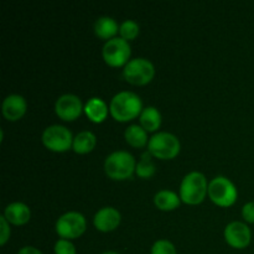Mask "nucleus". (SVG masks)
I'll list each match as a JSON object with an SVG mask.
<instances>
[{
  "instance_id": "nucleus-22",
  "label": "nucleus",
  "mask_w": 254,
  "mask_h": 254,
  "mask_svg": "<svg viewBox=\"0 0 254 254\" xmlns=\"http://www.w3.org/2000/svg\"><path fill=\"white\" fill-rule=\"evenodd\" d=\"M119 34L124 40H133L138 36L139 34V25L134 20H124L119 25Z\"/></svg>"
},
{
  "instance_id": "nucleus-21",
  "label": "nucleus",
  "mask_w": 254,
  "mask_h": 254,
  "mask_svg": "<svg viewBox=\"0 0 254 254\" xmlns=\"http://www.w3.org/2000/svg\"><path fill=\"white\" fill-rule=\"evenodd\" d=\"M151 154L149 151H145V153L141 155L140 161L136 164L135 173L139 178L141 179H149L155 174V164L151 160Z\"/></svg>"
},
{
  "instance_id": "nucleus-23",
  "label": "nucleus",
  "mask_w": 254,
  "mask_h": 254,
  "mask_svg": "<svg viewBox=\"0 0 254 254\" xmlns=\"http://www.w3.org/2000/svg\"><path fill=\"white\" fill-rule=\"evenodd\" d=\"M150 254H178L176 248L170 241L158 240L151 246Z\"/></svg>"
},
{
  "instance_id": "nucleus-25",
  "label": "nucleus",
  "mask_w": 254,
  "mask_h": 254,
  "mask_svg": "<svg viewBox=\"0 0 254 254\" xmlns=\"http://www.w3.org/2000/svg\"><path fill=\"white\" fill-rule=\"evenodd\" d=\"M0 225H1V233H0V245L4 246L10 238V226L4 215L0 216Z\"/></svg>"
},
{
  "instance_id": "nucleus-2",
  "label": "nucleus",
  "mask_w": 254,
  "mask_h": 254,
  "mask_svg": "<svg viewBox=\"0 0 254 254\" xmlns=\"http://www.w3.org/2000/svg\"><path fill=\"white\" fill-rule=\"evenodd\" d=\"M135 168V159L129 151L126 150L113 151L104 161L106 174L113 180H126L131 178Z\"/></svg>"
},
{
  "instance_id": "nucleus-13",
  "label": "nucleus",
  "mask_w": 254,
  "mask_h": 254,
  "mask_svg": "<svg viewBox=\"0 0 254 254\" xmlns=\"http://www.w3.org/2000/svg\"><path fill=\"white\" fill-rule=\"evenodd\" d=\"M27 108L26 101L20 94H10L2 101V114L7 121H19Z\"/></svg>"
},
{
  "instance_id": "nucleus-27",
  "label": "nucleus",
  "mask_w": 254,
  "mask_h": 254,
  "mask_svg": "<svg viewBox=\"0 0 254 254\" xmlns=\"http://www.w3.org/2000/svg\"><path fill=\"white\" fill-rule=\"evenodd\" d=\"M17 254H42V252L32 246H26V247H22Z\"/></svg>"
},
{
  "instance_id": "nucleus-26",
  "label": "nucleus",
  "mask_w": 254,
  "mask_h": 254,
  "mask_svg": "<svg viewBox=\"0 0 254 254\" xmlns=\"http://www.w3.org/2000/svg\"><path fill=\"white\" fill-rule=\"evenodd\" d=\"M242 216L247 222L254 223V201L247 202L242 207Z\"/></svg>"
},
{
  "instance_id": "nucleus-18",
  "label": "nucleus",
  "mask_w": 254,
  "mask_h": 254,
  "mask_svg": "<svg viewBox=\"0 0 254 254\" xmlns=\"http://www.w3.org/2000/svg\"><path fill=\"white\" fill-rule=\"evenodd\" d=\"M139 122L146 131H155L161 126V114L155 107H146L141 111Z\"/></svg>"
},
{
  "instance_id": "nucleus-16",
  "label": "nucleus",
  "mask_w": 254,
  "mask_h": 254,
  "mask_svg": "<svg viewBox=\"0 0 254 254\" xmlns=\"http://www.w3.org/2000/svg\"><path fill=\"white\" fill-rule=\"evenodd\" d=\"M119 31V26L113 17L102 16L94 22V32L98 37L106 40L113 39L114 35Z\"/></svg>"
},
{
  "instance_id": "nucleus-1",
  "label": "nucleus",
  "mask_w": 254,
  "mask_h": 254,
  "mask_svg": "<svg viewBox=\"0 0 254 254\" xmlns=\"http://www.w3.org/2000/svg\"><path fill=\"white\" fill-rule=\"evenodd\" d=\"M143 102L140 97L130 91L117 93L109 104L112 117L118 122H128L140 116L143 111Z\"/></svg>"
},
{
  "instance_id": "nucleus-14",
  "label": "nucleus",
  "mask_w": 254,
  "mask_h": 254,
  "mask_svg": "<svg viewBox=\"0 0 254 254\" xmlns=\"http://www.w3.org/2000/svg\"><path fill=\"white\" fill-rule=\"evenodd\" d=\"M4 217L7 222L12 223L15 226L25 225L30 221L31 217V211L29 206L22 202H12L6 206L4 211Z\"/></svg>"
},
{
  "instance_id": "nucleus-6",
  "label": "nucleus",
  "mask_w": 254,
  "mask_h": 254,
  "mask_svg": "<svg viewBox=\"0 0 254 254\" xmlns=\"http://www.w3.org/2000/svg\"><path fill=\"white\" fill-rule=\"evenodd\" d=\"M154 74H155L154 64L144 57L130 60L123 69V77L126 81L135 86L149 83L153 79Z\"/></svg>"
},
{
  "instance_id": "nucleus-12",
  "label": "nucleus",
  "mask_w": 254,
  "mask_h": 254,
  "mask_svg": "<svg viewBox=\"0 0 254 254\" xmlns=\"http://www.w3.org/2000/svg\"><path fill=\"white\" fill-rule=\"evenodd\" d=\"M122 220L121 212L112 206H106L97 211L93 217V225L101 232H111L116 230Z\"/></svg>"
},
{
  "instance_id": "nucleus-17",
  "label": "nucleus",
  "mask_w": 254,
  "mask_h": 254,
  "mask_svg": "<svg viewBox=\"0 0 254 254\" xmlns=\"http://www.w3.org/2000/svg\"><path fill=\"white\" fill-rule=\"evenodd\" d=\"M180 196L171 190H160L154 196V203L163 211L175 210L180 205Z\"/></svg>"
},
{
  "instance_id": "nucleus-9",
  "label": "nucleus",
  "mask_w": 254,
  "mask_h": 254,
  "mask_svg": "<svg viewBox=\"0 0 254 254\" xmlns=\"http://www.w3.org/2000/svg\"><path fill=\"white\" fill-rule=\"evenodd\" d=\"M130 45L122 37H113L108 40L102 50L104 61L112 67H119L123 64L126 66L130 61Z\"/></svg>"
},
{
  "instance_id": "nucleus-20",
  "label": "nucleus",
  "mask_w": 254,
  "mask_h": 254,
  "mask_svg": "<svg viewBox=\"0 0 254 254\" xmlns=\"http://www.w3.org/2000/svg\"><path fill=\"white\" fill-rule=\"evenodd\" d=\"M126 136L127 143L130 144L134 148H143L144 145L149 143L148 140V131L139 124H131L126 129Z\"/></svg>"
},
{
  "instance_id": "nucleus-8",
  "label": "nucleus",
  "mask_w": 254,
  "mask_h": 254,
  "mask_svg": "<svg viewBox=\"0 0 254 254\" xmlns=\"http://www.w3.org/2000/svg\"><path fill=\"white\" fill-rule=\"evenodd\" d=\"M87 222L82 213L77 211H69L64 213L56 222V232L64 240H73L83 235Z\"/></svg>"
},
{
  "instance_id": "nucleus-4",
  "label": "nucleus",
  "mask_w": 254,
  "mask_h": 254,
  "mask_svg": "<svg viewBox=\"0 0 254 254\" xmlns=\"http://www.w3.org/2000/svg\"><path fill=\"white\" fill-rule=\"evenodd\" d=\"M180 140L174 134L168 131H159L149 138L148 151L158 159H173L180 153Z\"/></svg>"
},
{
  "instance_id": "nucleus-5",
  "label": "nucleus",
  "mask_w": 254,
  "mask_h": 254,
  "mask_svg": "<svg viewBox=\"0 0 254 254\" xmlns=\"http://www.w3.org/2000/svg\"><path fill=\"white\" fill-rule=\"evenodd\" d=\"M208 196L216 205L228 207L237 200V189L230 179L225 176H216L208 184Z\"/></svg>"
},
{
  "instance_id": "nucleus-19",
  "label": "nucleus",
  "mask_w": 254,
  "mask_h": 254,
  "mask_svg": "<svg viewBox=\"0 0 254 254\" xmlns=\"http://www.w3.org/2000/svg\"><path fill=\"white\" fill-rule=\"evenodd\" d=\"M97 144V138L92 131L83 130L79 131L73 139V145L72 149L77 154H87L94 149Z\"/></svg>"
},
{
  "instance_id": "nucleus-11",
  "label": "nucleus",
  "mask_w": 254,
  "mask_h": 254,
  "mask_svg": "<svg viewBox=\"0 0 254 254\" xmlns=\"http://www.w3.org/2000/svg\"><path fill=\"white\" fill-rule=\"evenodd\" d=\"M55 111L60 118L69 122L78 118L82 111H84V108L82 107L79 97H77L76 94L67 93L57 99L56 104H55Z\"/></svg>"
},
{
  "instance_id": "nucleus-10",
  "label": "nucleus",
  "mask_w": 254,
  "mask_h": 254,
  "mask_svg": "<svg viewBox=\"0 0 254 254\" xmlns=\"http://www.w3.org/2000/svg\"><path fill=\"white\" fill-rule=\"evenodd\" d=\"M225 240L231 247L243 250L251 243L252 233L248 226L241 221H233L225 228Z\"/></svg>"
},
{
  "instance_id": "nucleus-3",
  "label": "nucleus",
  "mask_w": 254,
  "mask_h": 254,
  "mask_svg": "<svg viewBox=\"0 0 254 254\" xmlns=\"http://www.w3.org/2000/svg\"><path fill=\"white\" fill-rule=\"evenodd\" d=\"M208 192V184L200 171H191L183 179L180 185V198L188 205H197Z\"/></svg>"
},
{
  "instance_id": "nucleus-28",
  "label": "nucleus",
  "mask_w": 254,
  "mask_h": 254,
  "mask_svg": "<svg viewBox=\"0 0 254 254\" xmlns=\"http://www.w3.org/2000/svg\"><path fill=\"white\" fill-rule=\"evenodd\" d=\"M102 254H121V253L114 252V251H108V252H104V253H102Z\"/></svg>"
},
{
  "instance_id": "nucleus-24",
  "label": "nucleus",
  "mask_w": 254,
  "mask_h": 254,
  "mask_svg": "<svg viewBox=\"0 0 254 254\" xmlns=\"http://www.w3.org/2000/svg\"><path fill=\"white\" fill-rule=\"evenodd\" d=\"M55 254H76V247L69 240L60 238L55 243Z\"/></svg>"
},
{
  "instance_id": "nucleus-7",
  "label": "nucleus",
  "mask_w": 254,
  "mask_h": 254,
  "mask_svg": "<svg viewBox=\"0 0 254 254\" xmlns=\"http://www.w3.org/2000/svg\"><path fill=\"white\" fill-rule=\"evenodd\" d=\"M73 136L66 127L54 124L47 127L42 133V143L47 149L57 153H64L73 145Z\"/></svg>"
},
{
  "instance_id": "nucleus-15",
  "label": "nucleus",
  "mask_w": 254,
  "mask_h": 254,
  "mask_svg": "<svg viewBox=\"0 0 254 254\" xmlns=\"http://www.w3.org/2000/svg\"><path fill=\"white\" fill-rule=\"evenodd\" d=\"M84 112L93 123H102L108 116L109 109L103 99L98 98V97H93L86 103Z\"/></svg>"
}]
</instances>
